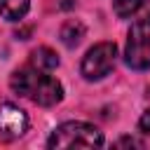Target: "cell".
I'll use <instances>...</instances> for the list:
<instances>
[{"instance_id":"cell-6","label":"cell","mask_w":150,"mask_h":150,"mask_svg":"<svg viewBox=\"0 0 150 150\" xmlns=\"http://www.w3.org/2000/svg\"><path fill=\"white\" fill-rule=\"evenodd\" d=\"M84 23L82 21H77V19H70V21H66L63 26H61V42L66 45V47H77L80 42H82V38H84Z\"/></svg>"},{"instance_id":"cell-9","label":"cell","mask_w":150,"mask_h":150,"mask_svg":"<svg viewBox=\"0 0 150 150\" xmlns=\"http://www.w3.org/2000/svg\"><path fill=\"white\" fill-rule=\"evenodd\" d=\"M145 5H148V0H115V2H112L115 14H117L120 19H129V16L138 14Z\"/></svg>"},{"instance_id":"cell-4","label":"cell","mask_w":150,"mask_h":150,"mask_svg":"<svg viewBox=\"0 0 150 150\" xmlns=\"http://www.w3.org/2000/svg\"><path fill=\"white\" fill-rule=\"evenodd\" d=\"M115 56H117L115 42H98V45H94L84 54L82 66H80L84 80H101V77H105L112 70V66H115Z\"/></svg>"},{"instance_id":"cell-10","label":"cell","mask_w":150,"mask_h":150,"mask_svg":"<svg viewBox=\"0 0 150 150\" xmlns=\"http://www.w3.org/2000/svg\"><path fill=\"white\" fill-rule=\"evenodd\" d=\"M138 131H141V134H150V108L141 115V120H138Z\"/></svg>"},{"instance_id":"cell-12","label":"cell","mask_w":150,"mask_h":150,"mask_svg":"<svg viewBox=\"0 0 150 150\" xmlns=\"http://www.w3.org/2000/svg\"><path fill=\"white\" fill-rule=\"evenodd\" d=\"M61 7H63V9H70V7H73V0H63Z\"/></svg>"},{"instance_id":"cell-1","label":"cell","mask_w":150,"mask_h":150,"mask_svg":"<svg viewBox=\"0 0 150 150\" xmlns=\"http://www.w3.org/2000/svg\"><path fill=\"white\" fill-rule=\"evenodd\" d=\"M9 87L19 96H26L38 105H56L63 98L61 82L54 80L52 75H47L42 68L33 66V63L14 70L12 77H9Z\"/></svg>"},{"instance_id":"cell-7","label":"cell","mask_w":150,"mask_h":150,"mask_svg":"<svg viewBox=\"0 0 150 150\" xmlns=\"http://www.w3.org/2000/svg\"><path fill=\"white\" fill-rule=\"evenodd\" d=\"M30 7V0H0V16L7 21H21Z\"/></svg>"},{"instance_id":"cell-11","label":"cell","mask_w":150,"mask_h":150,"mask_svg":"<svg viewBox=\"0 0 150 150\" xmlns=\"http://www.w3.org/2000/svg\"><path fill=\"white\" fill-rule=\"evenodd\" d=\"M117 145H138V148H143V141H136V138L124 136V138H120V141H117Z\"/></svg>"},{"instance_id":"cell-3","label":"cell","mask_w":150,"mask_h":150,"mask_svg":"<svg viewBox=\"0 0 150 150\" xmlns=\"http://www.w3.org/2000/svg\"><path fill=\"white\" fill-rule=\"evenodd\" d=\"M124 59H127V66H131L134 70L150 68V12L134 21L127 38Z\"/></svg>"},{"instance_id":"cell-2","label":"cell","mask_w":150,"mask_h":150,"mask_svg":"<svg viewBox=\"0 0 150 150\" xmlns=\"http://www.w3.org/2000/svg\"><path fill=\"white\" fill-rule=\"evenodd\" d=\"M98 145H103V134L87 122L59 124L47 141V148H98Z\"/></svg>"},{"instance_id":"cell-5","label":"cell","mask_w":150,"mask_h":150,"mask_svg":"<svg viewBox=\"0 0 150 150\" xmlns=\"http://www.w3.org/2000/svg\"><path fill=\"white\" fill-rule=\"evenodd\" d=\"M28 129V115L14 103H2L0 105V138L14 141L23 136Z\"/></svg>"},{"instance_id":"cell-8","label":"cell","mask_w":150,"mask_h":150,"mask_svg":"<svg viewBox=\"0 0 150 150\" xmlns=\"http://www.w3.org/2000/svg\"><path fill=\"white\" fill-rule=\"evenodd\" d=\"M30 63L42 68V70H54L59 66V56L56 52H52L49 47H38L33 54H30Z\"/></svg>"}]
</instances>
